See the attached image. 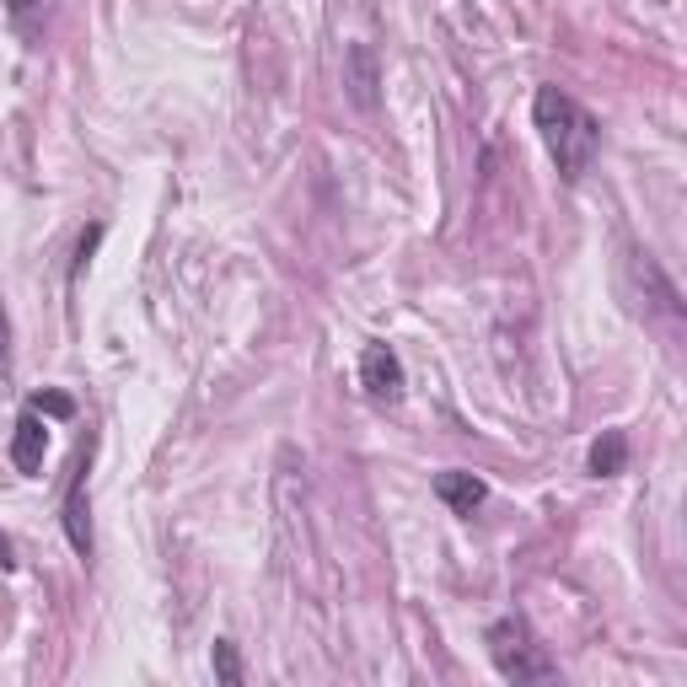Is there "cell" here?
I'll return each instance as SVG.
<instances>
[{
    "label": "cell",
    "instance_id": "cell-7",
    "mask_svg": "<svg viewBox=\"0 0 687 687\" xmlns=\"http://www.w3.org/2000/svg\"><path fill=\"white\" fill-rule=\"evenodd\" d=\"M344 65H350V97H355L360 108H376V55L365 49V43H355L350 55H344Z\"/></svg>",
    "mask_w": 687,
    "mask_h": 687
},
{
    "label": "cell",
    "instance_id": "cell-11",
    "mask_svg": "<svg viewBox=\"0 0 687 687\" xmlns=\"http://www.w3.org/2000/svg\"><path fill=\"white\" fill-rule=\"evenodd\" d=\"M97 242H102V226H91L87 237H81V247H76V274L87 269V258H91V253H97Z\"/></svg>",
    "mask_w": 687,
    "mask_h": 687
},
{
    "label": "cell",
    "instance_id": "cell-12",
    "mask_svg": "<svg viewBox=\"0 0 687 687\" xmlns=\"http://www.w3.org/2000/svg\"><path fill=\"white\" fill-rule=\"evenodd\" d=\"M6 338H11V323H6V306H0V371H6Z\"/></svg>",
    "mask_w": 687,
    "mask_h": 687
},
{
    "label": "cell",
    "instance_id": "cell-4",
    "mask_svg": "<svg viewBox=\"0 0 687 687\" xmlns=\"http://www.w3.org/2000/svg\"><path fill=\"white\" fill-rule=\"evenodd\" d=\"M87 473H91V446L81 451V462H76V479H70V489H65V538H70V548L81 553V559H91V506H87Z\"/></svg>",
    "mask_w": 687,
    "mask_h": 687
},
{
    "label": "cell",
    "instance_id": "cell-9",
    "mask_svg": "<svg viewBox=\"0 0 687 687\" xmlns=\"http://www.w3.org/2000/svg\"><path fill=\"white\" fill-rule=\"evenodd\" d=\"M215 683H226V687L242 683V656L232 639H215Z\"/></svg>",
    "mask_w": 687,
    "mask_h": 687
},
{
    "label": "cell",
    "instance_id": "cell-5",
    "mask_svg": "<svg viewBox=\"0 0 687 687\" xmlns=\"http://www.w3.org/2000/svg\"><path fill=\"white\" fill-rule=\"evenodd\" d=\"M43 451H49V424L38 409H22L17 419V430H11V462H17V473H38L43 468Z\"/></svg>",
    "mask_w": 687,
    "mask_h": 687
},
{
    "label": "cell",
    "instance_id": "cell-14",
    "mask_svg": "<svg viewBox=\"0 0 687 687\" xmlns=\"http://www.w3.org/2000/svg\"><path fill=\"white\" fill-rule=\"evenodd\" d=\"M0 569H17V559H11V542L0 538Z\"/></svg>",
    "mask_w": 687,
    "mask_h": 687
},
{
    "label": "cell",
    "instance_id": "cell-2",
    "mask_svg": "<svg viewBox=\"0 0 687 687\" xmlns=\"http://www.w3.org/2000/svg\"><path fill=\"white\" fill-rule=\"evenodd\" d=\"M489 660H494V671L510 677V683H548V677H559V666L553 656L532 645V634L521 618H500V624L489 628Z\"/></svg>",
    "mask_w": 687,
    "mask_h": 687
},
{
    "label": "cell",
    "instance_id": "cell-13",
    "mask_svg": "<svg viewBox=\"0 0 687 687\" xmlns=\"http://www.w3.org/2000/svg\"><path fill=\"white\" fill-rule=\"evenodd\" d=\"M32 6H38V0H6V11H11V17H28Z\"/></svg>",
    "mask_w": 687,
    "mask_h": 687
},
{
    "label": "cell",
    "instance_id": "cell-6",
    "mask_svg": "<svg viewBox=\"0 0 687 687\" xmlns=\"http://www.w3.org/2000/svg\"><path fill=\"white\" fill-rule=\"evenodd\" d=\"M483 479H473V473H435V500L441 506H451L457 516H473V510L483 506Z\"/></svg>",
    "mask_w": 687,
    "mask_h": 687
},
{
    "label": "cell",
    "instance_id": "cell-10",
    "mask_svg": "<svg viewBox=\"0 0 687 687\" xmlns=\"http://www.w3.org/2000/svg\"><path fill=\"white\" fill-rule=\"evenodd\" d=\"M28 409H38V414H49V419H70L76 414V398H65V392H32Z\"/></svg>",
    "mask_w": 687,
    "mask_h": 687
},
{
    "label": "cell",
    "instance_id": "cell-3",
    "mask_svg": "<svg viewBox=\"0 0 687 687\" xmlns=\"http://www.w3.org/2000/svg\"><path fill=\"white\" fill-rule=\"evenodd\" d=\"M360 387L371 403H398L403 398V360L392 355L387 344H365V355H360Z\"/></svg>",
    "mask_w": 687,
    "mask_h": 687
},
{
    "label": "cell",
    "instance_id": "cell-1",
    "mask_svg": "<svg viewBox=\"0 0 687 687\" xmlns=\"http://www.w3.org/2000/svg\"><path fill=\"white\" fill-rule=\"evenodd\" d=\"M532 124H538V135H542V146H548V156H553V167H559V178L580 183L591 173V161H597V150H601V124L569 91L538 87Z\"/></svg>",
    "mask_w": 687,
    "mask_h": 687
},
{
    "label": "cell",
    "instance_id": "cell-8",
    "mask_svg": "<svg viewBox=\"0 0 687 687\" xmlns=\"http://www.w3.org/2000/svg\"><path fill=\"white\" fill-rule=\"evenodd\" d=\"M628 468V435L624 430H601V441L591 446V473L597 479H618Z\"/></svg>",
    "mask_w": 687,
    "mask_h": 687
}]
</instances>
